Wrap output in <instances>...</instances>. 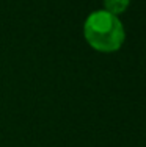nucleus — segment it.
<instances>
[{
	"mask_svg": "<svg viewBox=\"0 0 146 147\" xmlns=\"http://www.w3.org/2000/svg\"><path fill=\"white\" fill-rule=\"evenodd\" d=\"M83 36L91 49L101 53H113L120 50L126 39V30L120 16L105 9H97L85 19Z\"/></svg>",
	"mask_w": 146,
	"mask_h": 147,
	"instance_id": "obj_1",
	"label": "nucleus"
},
{
	"mask_svg": "<svg viewBox=\"0 0 146 147\" xmlns=\"http://www.w3.org/2000/svg\"><path fill=\"white\" fill-rule=\"evenodd\" d=\"M130 0H104V9L115 16H121L129 8Z\"/></svg>",
	"mask_w": 146,
	"mask_h": 147,
	"instance_id": "obj_2",
	"label": "nucleus"
}]
</instances>
